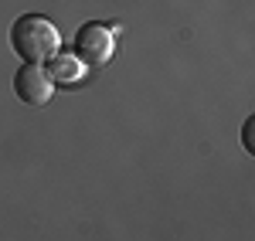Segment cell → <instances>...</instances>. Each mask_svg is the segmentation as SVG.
I'll return each mask as SVG.
<instances>
[{
    "instance_id": "6da1fadb",
    "label": "cell",
    "mask_w": 255,
    "mask_h": 241,
    "mask_svg": "<svg viewBox=\"0 0 255 241\" xmlns=\"http://www.w3.org/2000/svg\"><path fill=\"white\" fill-rule=\"evenodd\" d=\"M58 31L51 20H44L41 14H24L10 24V48L17 51L24 65H41L51 55H58Z\"/></svg>"
},
{
    "instance_id": "7a4b0ae2",
    "label": "cell",
    "mask_w": 255,
    "mask_h": 241,
    "mask_svg": "<svg viewBox=\"0 0 255 241\" xmlns=\"http://www.w3.org/2000/svg\"><path fill=\"white\" fill-rule=\"evenodd\" d=\"M113 51H116V41H113V31L106 24L89 20V24L79 27V34H75V58L85 68H102L113 58Z\"/></svg>"
},
{
    "instance_id": "3957f363",
    "label": "cell",
    "mask_w": 255,
    "mask_h": 241,
    "mask_svg": "<svg viewBox=\"0 0 255 241\" xmlns=\"http://www.w3.org/2000/svg\"><path fill=\"white\" fill-rule=\"evenodd\" d=\"M14 92L24 105H48L55 95V81L41 65H20L14 75Z\"/></svg>"
},
{
    "instance_id": "277c9868",
    "label": "cell",
    "mask_w": 255,
    "mask_h": 241,
    "mask_svg": "<svg viewBox=\"0 0 255 241\" xmlns=\"http://www.w3.org/2000/svg\"><path fill=\"white\" fill-rule=\"evenodd\" d=\"M51 72V81H72L79 79V58H72V55H51V65H48Z\"/></svg>"
}]
</instances>
